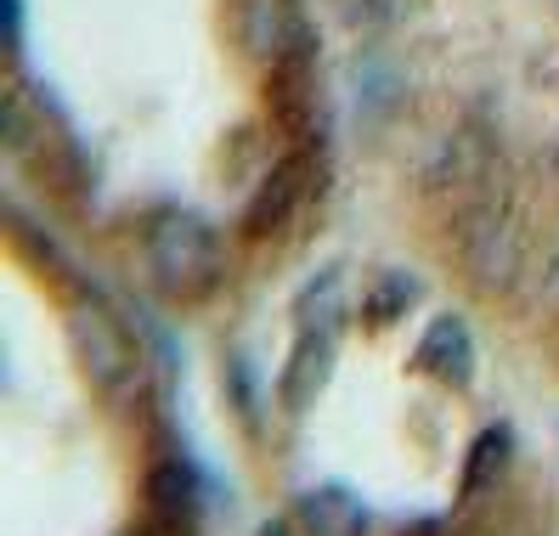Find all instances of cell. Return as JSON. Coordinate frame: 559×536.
Returning a JSON list of instances; mask_svg holds the SVG:
<instances>
[{
  "label": "cell",
  "instance_id": "cell-8",
  "mask_svg": "<svg viewBox=\"0 0 559 536\" xmlns=\"http://www.w3.org/2000/svg\"><path fill=\"white\" fill-rule=\"evenodd\" d=\"M266 536H288V531H283V525H266Z\"/></svg>",
  "mask_w": 559,
  "mask_h": 536
},
{
  "label": "cell",
  "instance_id": "cell-1",
  "mask_svg": "<svg viewBox=\"0 0 559 536\" xmlns=\"http://www.w3.org/2000/svg\"><path fill=\"white\" fill-rule=\"evenodd\" d=\"M147 260H153V272L164 288H210L215 277V265H221V243H215V231L204 221H192V215H170V221H158L153 226V238H147Z\"/></svg>",
  "mask_w": 559,
  "mask_h": 536
},
{
  "label": "cell",
  "instance_id": "cell-2",
  "mask_svg": "<svg viewBox=\"0 0 559 536\" xmlns=\"http://www.w3.org/2000/svg\"><path fill=\"white\" fill-rule=\"evenodd\" d=\"M418 367L436 373V379H447V384H469V367H475L469 327L457 317H436L430 333H424V345H418Z\"/></svg>",
  "mask_w": 559,
  "mask_h": 536
},
{
  "label": "cell",
  "instance_id": "cell-6",
  "mask_svg": "<svg viewBox=\"0 0 559 536\" xmlns=\"http://www.w3.org/2000/svg\"><path fill=\"white\" fill-rule=\"evenodd\" d=\"M407 299H413V283H407V277H390V288H384V294L373 299V306H368V311H373V317L384 322V317H396V311L407 306Z\"/></svg>",
  "mask_w": 559,
  "mask_h": 536
},
{
  "label": "cell",
  "instance_id": "cell-3",
  "mask_svg": "<svg viewBox=\"0 0 559 536\" xmlns=\"http://www.w3.org/2000/svg\"><path fill=\"white\" fill-rule=\"evenodd\" d=\"M300 520L311 525V536H361L368 531V514H361V502L345 497V491H311L300 502Z\"/></svg>",
  "mask_w": 559,
  "mask_h": 536
},
{
  "label": "cell",
  "instance_id": "cell-7",
  "mask_svg": "<svg viewBox=\"0 0 559 536\" xmlns=\"http://www.w3.org/2000/svg\"><path fill=\"white\" fill-rule=\"evenodd\" d=\"M288 181H294V170H283V176H277V204H283V198H288ZM266 215H272V192L260 198V210H254V226L266 221Z\"/></svg>",
  "mask_w": 559,
  "mask_h": 536
},
{
  "label": "cell",
  "instance_id": "cell-5",
  "mask_svg": "<svg viewBox=\"0 0 559 536\" xmlns=\"http://www.w3.org/2000/svg\"><path fill=\"white\" fill-rule=\"evenodd\" d=\"M328 356H334V345L328 340H300V350H294V367L283 373V401L288 407H306V401L322 390V379H328Z\"/></svg>",
  "mask_w": 559,
  "mask_h": 536
},
{
  "label": "cell",
  "instance_id": "cell-4",
  "mask_svg": "<svg viewBox=\"0 0 559 536\" xmlns=\"http://www.w3.org/2000/svg\"><path fill=\"white\" fill-rule=\"evenodd\" d=\"M80 340H85V361L96 367V379L114 384L124 367H130V345H124V333L108 322V317H80Z\"/></svg>",
  "mask_w": 559,
  "mask_h": 536
}]
</instances>
